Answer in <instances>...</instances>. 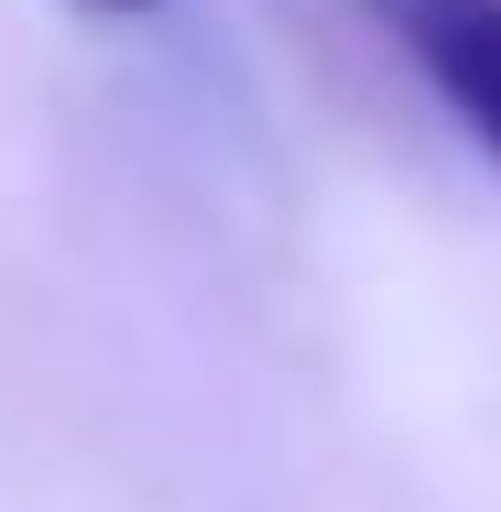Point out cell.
Segmentation results:
<instances>
[{"label":"cell","instance_id":"7a4b0ae2","mask_svg":"<svg viewBox=\"0 0 501 512\" xmlns=\"http://www.w3.org/2000/svg\"><path fill=\"white\" fill-rule=\"evenodd\" d=\"M88 11H153V0H88Z\"/></svg>","mask_w":501,"mask_h":512},{"label":"cell","instance_id":"6da1fadb","mask_svg":"<svg viewBox=\"0 0 501 512\" xmlns=\"http://www.w3.org/2000/svg\"><path fill=\"white\" fill-rule=\"evenodd\" d=\"M393 55L458 109V131L501 164V0H371Z\"/></svg>","mask_w":501,"mask_h":512}]
</instances>
